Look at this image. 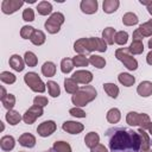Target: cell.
I'll return each mask as SVG.
<instances>
[{"label": "cell", "mask_w": 152, "mask_h": 152, "mask_svg": "<svg viewBox=\"0 0 152 152\" xmlns=\"http://www.w3.org/2000/svg\"><path fill=\"white\" fill-rule=\"evenodd\" d=\"M110 152H140L141 141L139 133L122 126H114L106 131Z\"/></svg>", "instance_id": "6da1fadb"}, {"label": "cell", "mask_w": 152, "mask_h": 152, "mask_svg": "<svg viewBox=\"0 0 152 152\" xmlns=\"http://www.w3.org/2000/svg\"><path fill=\"white\" fill-rule=\"evenodd\" d=\"M96 95L97 93L93 86H83L71 96V101L76 107L81 108L91 102L93 100H95Z\"/></svg>", "instance_id": "7a4b0ae2"}, {"label": "cell", "mask_w": 152, "mask_h": 152, "mask_svg": "<svg viewBox=\"0 0 152 152\" xmlns=\"http://www.w3.org/2000/svg\"><path fill=\"white\" fill-rule=\"evenodd\" d=\"M115 57L128 69V70H137L138 68V62L137 59L129 53L128 48H120L115 51Z\"/></svg>", "instance_id": "3957f363"}, {"label": "cell", "mask_w": 152, "mask_h": 152, "mask_svg": "<svg viewBox=\"0 0 152 152\" xmlns=\"http://www.w3.org/2000/svg\"><path fill=\"white\" fill-rule=\"evenodd\" d=\"M24 81L25 83L30 87V89L32 91H36V93H44L45 91V83L42 81V78L38 76L37 72H27L25 74L24 76Z\"/></svg>", "instance_id": "277c9868"}, {"label": "cell", "mask_w": 152, "mask_h": 152, "mask_svg": "<svg viewBox=\"0 0 152 152\" xmlns=\"http://www.w3.org/2000/svg\"><path fill=\"white\" fill-rule=\"evenodd\" d=\"M63 23H64V15L61 12H55L49 17V19L45 21L44 26L49 33L55 34L61 30V26Z\"/></svg>", "instance_id": "5b68a950"}, {"label": "cell", "mask_w": 152, "mask_h": 152, "mask_svg": "<svg viewBox=\"0 0 152 152\" xmlns=\"http://www.w3.org/2000/svg\"><path fill=\"white\" fill-rule=\"evenodd\" d=\"M150 116L145 113H137V112H129L126 116V122L131 126H140L144 127L146 124H148Z\"/></svg>", "instance_id": "8992f818"}, {"label": "cell", "mask_w": 152, "mask_h": 152, "mask_svg": "<svg viewBox=\"0 0 152 152\" xmlns=\"http://www.w3.org/2000/svg\"><path fill=\"white\" fill-rule=\"evenodd\" d=\"M43 115V108L42 107H39V106H31L25 113H24V115H23V120H24V122L25 124H27V125H31V124H33L39 116H42Z\"/></svg>", "instance_id": "52a82bcc"}, {"label": "cell", "mask_w": 152, "mask_h": 152, "mask_svg": "<svg viewBox=\"0 0 152 152\" xmlns=\"http://www.w3.org/2000/svg\"><path fill=\"white\" fill-rule=\"evenodd\" d=\"M56 128H57V126H56L55 121L48 120V121H43L42 124L38 125V127H37V133H38L40 137L45 138V137L51 135V134L56 131Z\"/></svg>", "instance_id": "ba28073f"}, {"label": "cell", "mask_w": 152, "mask_h": 152, "mask_svg": "<svg viewBox=\"0 0 152 152\" xmlns=\"http://www.w3.org/2000/svg\"><path fill=\"white\" fill-rule=\"evenodd\" d=\"M23 5H24V1L21 0H4L1 2V11L5 14H12L17 12Z\"/></svg>", "instance_id": "9c48e42d"}, {"label": "cell", "mask_w": 152, "mask_h": 152, "mask_svg": "<svg viewBox=\"0 0 152 152\" xmlns=\"http://www.w3.org/2000/svg\"><path fill=\"white\" fill-rule=\"evenodd\" d=\"M88 46H89L90 52L94 50L100 51V52H104L107 50V43L102 38H97V37L88 38Z\"/></svg>", "instance_id": "30bf717a"}, {"label": "cell", "mask_w": 152, "mask_h": 152, "mask_svg": "<svg viewBox=\"0 0 152 152\" xmlns=\"http://www.w3.org/2000/svg\"><path fill=\"white\" fill-rule=\"evenodd\" d=\"M72 78L81 84H88L93 81V74L88 70H77L72 74Z\"/></svg>", "instance_id": "8fae6325"}, {"label": "cell", "mask_w": 152, "mask_h": 152, "mask_svg": "<svg viewBox=\"0 0 152 152\" xmlns=\"http://www.w3.org/2000/svg\"><path fill=\"white\" fill-rule=\"evenodd\" d=\"M62 128H63L65 132L70 133V134H78V133H81V132L84 129V126H83V124H81V122H76V121H65V122H63Z\"/></svg>", "instance_id": "7c38bea8"}, {"label": "cell", "mask_w": 152, "mask_h": 152, "mask_svg": "<svg viewBox=\"0 0 152 152\" xmlns=\"http://www.w3.org/2000/svg\"><path fill=\"white\" fill-rule=\"evenodd\" d=\"M81 11L86 14H94L97 11L99 4L96 0H82L80 4Z\"/></svg>", "instance_id": "4fadbf2b"}, {"label": "cell", "mask_w": 152, "mask_h": 152, "mask_svg": "<svg viewBox=\"0 0 152 152\" xmlns=\"http://www.w3.org/2000/svg\"><path fill=\"white\" fill-rule=\"evenodd\" d=\"M74 50L78 55H83V56L88 55L90 52L89 46H88V38H81V39L76 40L74 44Z\"/></svg>", "instance_id": "5bb4252c"}, {"label": "cell", "mask_w": 152, "mask_h": 152, "mask_svg": "<svg viewBox=\"0 0 152 152\" xmlns=\"http://www.w3.org/2000/svg\"><path fill=\"white\" fill-rule=\"evenodd\" d=\"M10 65L12 69H14L15 71H23L24 70V65H25V61L19 56V55H12L10 57Z\"/></svg>", "instance_id": "9a60e30c"}, {"label": "cell", "mask_w": 152, "mask_h": 152, "mask_svg": "<svg viewBox=\"0 0 152 152\" xmlns=\"http://www.w3.org/2000/svg\"><path fill=\"white\" fill-rule=\"evenodd\" d=\"M19 144L24 147H33L36 145V137L31 133H23L20 137H19Z\"/></svg>", "instance_id": "2e32d148"}, {"label": "cell", "mask_w": 152, "mask_h": 152, "mask_svg": "<svg viewBox=\"0 0 152 152\" xmlns=\"http://www.w3.org/2000/svg\"><path fill=\"white\" fill-rule=\"evenodd\" d=\"M137 93L140 96H142V97H147V96L152 95V82H150V81H142L138 86Z\"/></svg>", "instance_id": "e0dca14e"}, {"label": "cell", "mask_w": 152, "mask_h": 152, "mask_svg": "<svg viewBox=\"0 0 152 152\" xmlns=\"http://www.w3.org/2000/svg\"><path fill=\"white\" fill-rule=\"evenodd\" d=\"M14 145H15V140L12 135H4L1 139H0V147L2 151H11L14 148Z\"/></svg>", "instance_id": "ac0fdd59"}, {"label": "cell", "mask_w": 152, "mask_h": 152, "mask_svg": "<svg viewBox=\"0 0 152 152\" xmlns=\"http://www.w3.org/2000/svg\"><path fill=\"white\" fill-rule=\"evenodd\" d=\"M99 142H100V137H99V134L95 133V132H89V133L84 137V144H86V146L89 147L90 150H91L93 147H95L96 145H99Z\"/></svg>", "instance_id": "d6986e66"}, {"label": "cell", "mask_w": 152, "mask_h": 152, "mask_svg": "<svg viewBox=\"0 0 152 152\" xmlns=\"http://www.w3.org/2000/svg\"><path fill=\"white\" fill-rule=\"evenodd\" d=\"M120 6V1L119 0H104L103 4H102V7H103V12L104 13H113L115 12Z\"/></svg>", "instance_id": "ffe728a7"}, {"label": "cell", "mask_w": 152, "mask_h": 152, "mask_svg": "<svg viewBox=\"0 0 152 152\" xmlns=\"http://www.w3.org/2000/svg\"><path fill=\"white\" fill-rule=\"evenodd\" d=\"M64 88H65V91L69 93V94H75L80 87H78V83L72 78V77H68L64 80Z\"/></svg>", "instance_id": "44dd1931"}, {"label": "cell", "mask_w": 152, "mask_h": 152, "mask_svg": "<svg viewBox=\"0 0 152 152\" xmlns=\"http://www.w3.org/2000/svg\"><path fill=\"white\" fill-rule=\"evenodd\" d=\"M45 39H46V37H45V33L43 31L34 30V32H33V34H32V37H31L30 40H31V43L33 45L39 46V45H43L45 43Z\"/></svg>", "instance_id": "7402d4cb"}, {"label": "cell", "mask_w": 152, "mask_h": 152, "mask_svg": "<svg viewBox=\"0 0 152 152\" xmlns=\"http://www.w3.org/2000/svg\"><path fill=\"white\" fill-rule=\"evenodd\" d=\"M118 80H119V82H120L122 86H125V87H132V86L134 84V82H135L134 76H132V75L128 74V72H121V74L118 76Z\"/></svg>", "instance_id": "603a6c76"}, {"label": "cell", "mask_w": 152, "mask_h": 152, "mask_svg": "<svg viewBox=\"0 0 152 152\" xmlns=\"http://www.w3.org/2000/svg\"><path fill=\"white\" fill-rule=\"evenodd\" d=\"M115 30L113 27H106L103 31H102V39L108 44V45H112L114 44V37H115Z\"/></svg>", "instance_id": "cb8c5ba5"}, {"label": "cell", "mask_w": 152, "mask_h": 152, "mask_svg": "<svg viewBox=\"0 0 152 152\" xmlns=\"http://www.w3.org/2000/svg\"><path fill=\"white\" fill-rule=\"evenodd\" d=\"M138 133H139V137H140V141H141V150H147V148H150V146H151V139H150V137H148V134L146 133V131L145 129H142V128H139L138 131H137Z\"/></svg>", "instance_id": "d4e9b609"}, {"label": "cell", "mask_w": 152, "mask_h": 152, "mask_svg": "<svg viewBox=\"0 0 152 152\" xmlns=\"http://www.w3.org/2000/svg\"><path fill=\"white\" fill-rule=\"evenodd\" d=\"M138 21H139V19H138L137 14L133 13V12H127V13H125L124 17H122V23H124V25H126V26L137 25Z\"/></svg>", "instance_id": "484cf974"}, {"label": "cell", "mask_w": 152, "mask_h": 152, "mask_svg": "<svg viewBox=\"0 0 152 152\" xmlns=\"http://www.w3.org/2000/svg\"><path fill=\"white\" fill-rule=\"evenodd\" d=\"M42 74L46 77H52L56 74V65L52 62H45L42 66Z\"/></svg>", "instance_id": "4316f807"}, {"label": "cell", "mask_w": 152, "mask_h": 152, "mask_svg": "<svg viewBox=\"0 0 152 152\" xmlns=\"http://www.w3.org/2000/svg\"><path fill=\"white\" fill-rule=\"evenodd\" d=\"M103 89L107 93V95L113 97V99H116L118 95H119V87L115 83H104Z\"/></svg>", "instance_id": "83f0119b"}, {"label": "cell", "mask_w": 152, "mask_h": 152, "mask_svg": "<svg viewBox=\"0 0 152 152\" xmlns=\"http://www.w3.org/2000/svg\"><path fill=\"white\" fill-rule=\"evenodd\" d=\"M21 119H23V118L20 116V114H19L18 112L13 110V109H12V110H8V112L6 113V120H7V122H8L10 125H12V126L19 124Z\"/></svg>", "instance_id": "f1b7e54d"}, {"label": "cell", "mask_w": 152, "mask_h": 152, "mask_svg": "<svg viewBox=\"0 0 152 152\" xmlns=\"http://www.w3.org/2000/svg\"><path fill=\"white\" fill-rule=\"evenodd\" d=\"M128 51H129V53L132 56L133 55H140V53H142V51H144V44H142V42L133 40L131 43V45L128 46Z\"/></svg>", "instance_id": "f546056e"}, {"label": "cell", "mask_w": 152, "mask_h": 152, "mask_svg": "<svg viewBox=\"0 0 152 152\" xmlns=\"http://www.w3.org/2000/svg\"><path fill=\"white\" fill-rule=\"evenodd\" d=\"M89 63L97 69H102L106 66V59L101 56H97V55H91L89 57Z\"/></svg>", "instance_id": "4dcf8cb0"}, {"label": "cell", "mask_w": 152, "mask_h": 152, "mask_svg": "<svg viewBox=\"0 0 152 152\" xmlns=\"http://www.w3.org/2000/svg\"><path fill=\"white\" fill-rule=\"evenodd\" d=\"M107 120H108V122H110V124H116V122H119V120L121 119V113H120V110L118 109V108H112V109H109L108 112H107Z\"/></svg>", "instance_id": "1f68e13d"}, {"label": "cell", "mask_w": 152, "mask_h": 152, "mask_svg": "<svg viewBox=\"0 0 152 152\" xmlns=\"http://www.w3.org/2000/svg\"><path fill=\"white\" fill-rule=\"evenodd\" d=\"M37 11L40 15H48L52 12V5L48 1H40L37 6Z\"/></svg>", "instance_id": "d6a6232c"}, {"label": "cell", "mask_w": 152, "mask_h": 152, "mask_svg": "<svg viewBox=\"0 0 152 152\" xmlns=\"http://www.w3.org/2000/svg\"><path fill=\"white\" fill-rule=\"evenodd\" d=\"M24 61H25V64L28 65V66H31V68L36 66L37 63H38V58H37V56H36L32 51H26V52H25V55H24Z\"/></svg>", "instance_id": "836d02e7"}, {"label": "cell", "mask_w": 152, "mask_h": 152, "mask_svg": "<svg viewBox=\"0 0 152 152\" xmlns=\"http://www.w3.org/2000/svg\"><path fill=\"white\" fill-rule=\"evenodd\" d=\"M46 86H48L49 94L52 97H58L61 95V89H59V86L57 84V82H55V81H48Z\"/></svg>", "instance_id": "e575fe53"}, {"label": "cell", "mask_w": 152, "mask_h": 152, "mask_svg": "<svg viewBox=\"0 0 152 152\" xmlns=\"http://www.w3.org/2000/svg\"><path fill=\"white\" fill-rule=\"evenodd\" d=\"M74 62L71 58H63L61 62V70L63 74H69L74 68Z\"/></svg>", "instance_id": "d590c367"}, {"label": "cell", "mask_w": 152, "mask_h": 152, "mask_svg": "<svg viewBox=\"0 0 152 152\" xmlns=\"http://www.w3.org/2000/svg\"><path fill=\"white\" fill-rule=\"evenodd\" d=\"M127 40H128V33L126 31H119L115 33L114 43H116L118 45H125Z\"/></svg>", "instance_id": "8d00e7d4"}, {"label": "cell", "mask_w": 152, "mask_h": 152, "mask_svg": "<svg viewBox=\"0 0 152 152\" xmlns=\"http://www.w3.org/2000/svg\"><path fill=\"white\" fill-rule=\"evenodd\" d=\"M2 102V106L7 109V110H12V108L14 107L15 104V96L13 94H7V96L5 99L1 100Z\"/></svg>", "instance_id": "74e56055"}, {"label": "cell", "mask_w": 152, "mask_h": 152, "mask_svg": "<svg viewBox=\"0 0 152 152\" xmlns=\"http://www.w3.org/2000/svg\"><path fill=\"white\" fill-rule=\"evenodd\" d=\"M52 147L57 152H71V146L66 141H55Z\"/></svg>", "instance_id": "f35d334b"}, {"label": "cell", "mask_w": 152, "mask_h": 152, "mask_svg": "<svg viewBox=\"0 0 152 152\" xmlns=\"http://www.w3.org/2000/svg\"><path fill=\"white\" fill-rule=\"evenodd\" d=\"M138 30L140 31V33L142 34V37H151L152 36V24L150 21H146L144 24H141Z\"/></svg>", "instance_id": "ab89813d"}, {"label": "cell", "mask_w": 152, "mask_h": 152, "mask_svg": "<svg viewBox=\"0 0 152 152\" xmlns=\"http://www.w3.org/2000/svg\"><path fill=\"white\" fill-rule=\"evenodd\" d=\"M0 80H1V82L6 83V84H12L15 82V75H13L10 71H2L0 74Z\"/></svg>", "instance_id": "60d3db41"}, {"label": "cell", "mask_w": 152, "mask_h": 152, "mask_svg": "<svg viewBox=\"0 0 152 152\" xmlns=\"http://www.w3.org/2000/svg\"><path fill=\"white\" fill-rule=\"evenodd\" d=\"M72 62H74V65L75 66H87L89 64V59L83 56V55H77L72 58Z\"/></svg>", "instance_id": "b9f144b4"}, {"label": "cell", "mask_w": 152, "mask_h": 152, "mask_svg": "<svg viewBox=\"0 0 152 152\" xmlns=\"http://www.w3.org/2000/svg\"><path fill=\"white\" fill-rule=\"evenodd\" d=\"M33 32H34V28H33L32 26L25 25V26H23L21 30H20V36H21V38H24V39H31Z\"/></svg>", "instance_id": "7bdbcfd3"}, {"label": "cell", "mask_w": 152, "mask_h": 152, "mask_svg": "<svg viewBox=\"0 0 152 152\" xmlns=\"http://www.w3.org/2000/svg\"><path fill=\"white\" fill-rule=\"evenodd\" d=\"M23 19L25 21H33L34 20V12L32 8H26L23 12Z\"/></svg>", "instance_id": "ee69618b"}, {"label": "cell", "mask_w": 152, "mask_h": 152, "mask_svg": "<svg viewBox=\"0 0 152 152\" xmlns=\"http://www.w3.org/2000/svg\"><path fill=\"white\" fill-rule=\"evenodd\" d=\"M48 103H49V101H48V97H45V96H36L33 99V104L34 106H39L42 108L45 107Z\"/></svg>", "instance_id": "f6af8a7d"}, {"label": "cell", "mask_w": 152, "mask_h": 152, "mask_svg": "<svg viewBox=\"0 0 152 152\" xmlns=\"http://www.w3.org/2000/svg\"><path fill=\"white\" fill-rule=\"evenodd\" d=\"M70 115L75 116V118H86V112L83 109H81L80 107H75V108H71L69 110Z\"/></svg>", "instance_id": "bcb514c9"}, {"label": "cell", "mask_w": 152, "mask_h": 152, "mask_svg": "<svg viewBox=\"0 0 152 152\" xmlns=\"http://www.w3.org/2000/svg\"><path fill=\"white\" fill-rule=\"evenodd\" d=\"M142 39H144V37H142V34L140 33V31L137 28L134 32H133V40H138V42H142Z\"/></svg>", "instance_id": "7dc6e473"}, {"label": "cell", "mask_w": 152, "mask_h": 152, "mask_svg": "<svg viewBox=\"0 0 152 152\" xmlns=\"http://www.w3.org/2000/svg\"><path fill=\"white\" fill-rule=\"evenodd\" d=\"M91 152H108V151H107V148L103 145L99 144V145H96L95 147L91 148Z\"/></svg>", "instance_id": "c3c4849f"}, {"label": "cell", "mask_w": 152, "mask_h": 152, "mask_svg": "<svg viewBox=\"0 0 152 152\" xmlns=\"http://www.w3.org/2000/svg\"><path fill=\"white\" fill-rule=\"evenodd\" d=\"M140 128H142V129H145V131H148V133L152 135V122L150 121L148 124H146L144 127H140Z\"/></svg>", "instance_id": "681fc988"}, {"label": "cell", "mask_w": 152, "mask_h": 152, "mask_svg": "<svg viewBox=\"0 0 152 152\" xmlns=\"http://www.w3.org/2000/svg\"><path fill=\"white\" fill-rule=\"evenodd\" d=\"M146 62H147V64L152 65V50L147 53V56H146Z\"/></svg>", "instance_id": "f907efd6"}, {"label": "cell", "mask_w": 152, "mask_h": 152, "mask_svg": "<svg viewBox=\"0 0 152 152\" xmlns=\"http://www.w3.org/2000/svg\"><path fill=\"white\" fill-rule=\"evenodd\" d=\"M1 93H2V95H1V97H0V99L2 100V99H5V97L7 96V94H6V90H5V88H4V87H1Z\"/></svg>", "instance_id": "816d5d0a"}, {"label": "cell", "mask_w": 152, "mask_h": 152, "mask_svg": "<svg viewBox=\"0 0 152 152\" xmlns=\"http://www.w3.org/2000/svg\"><path fill=\"white\" fill-rule=\"evenodd\" d=\"M139 2L140 4H142V5H146V6H148L151 2H152V0H150V1H145V0H139Z\"/></svg>", "instance_id": "f5cc1de1"}, {"label": "cell", "mask_w": 152, "mask_h": 152, "mask_svg": "<svg viewBox=\"0 0 152 152\" xmlns=\"http://www.w3.org/2000/svg\"><path fill=\"white\" fill-rule=\"evenodd\" d=\"M147 11H148V13L152 15V2H151L148 6H147Z\"/></svg>", "instance_id": "db71d44e"}, {"label": "cell", "mask_w": 152, "mask_h": 152, "mask_svg": "<svg viewBox=\"0 0 152 152\" xmlns=\"http://www.w3.org/2000/svg\"><path fill=\"white\" fill-rule=\"evenodd\" d=\"M43 152H57V151H56L53 147H51V148H49L48 151H43Z\"/></svg>", "instance_id": "11a10c76"}, {"label": "cell", "mask_w": 152, "mask_h": 152, "mask_svg": "<svg viewBox=\"0 0 152 152\" xmlns=\"http://www.w3.org/2000/svg\"><path fill=\"white\" fill-rule=\"evenodd\" d=\"M148 48L152 50V38H150V40H148Z\"/></svg>", "instance_id": "9f6ffc18"}, {"label": "cell", "mask_w": 152, "mask_h": 152, "mask_svg": "<svg viewBox=\"0 0 152 152\" xmlns=\"http://www.w3.org/2000/svg\"><path fill=\"white\" fill-rule=\"evenodd\" d=\"M140 152H152L151 148H147V150H140Z\"/></svg>", "instance_id": "6f0895ef"}, {"label": "cell", "mask_w": 152, "mask_h": 152, "mask_svg": "<svg viewBox=\"0 0 152 152\" xmlns=\"http://www.w3.org/2000/svg\"><path fill=\"white\" fill-rule=\"evenodd\" d=\"M148 21H150V23H151V24H152V19H150V20H148Z\"/></svg>", "instance_id": "680465c9"}, {"label": "cell", "mask_w": 152, "mask_h": 152, "mask_svg": "<svg viewBox=\"0 0 152 152\" xmlns=\"http://www.w3.org/2000/svg\"><path fill=\"white\" fill-rule=\"evenodd\" d=\"M19 152H24V151H19Z\"/></svg>", "instance_id": "91938a15"}]
</instances>
